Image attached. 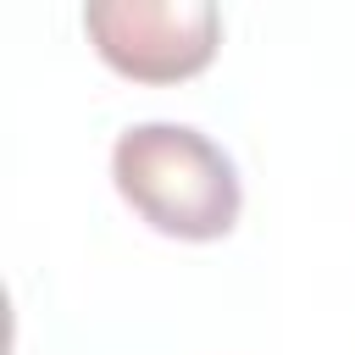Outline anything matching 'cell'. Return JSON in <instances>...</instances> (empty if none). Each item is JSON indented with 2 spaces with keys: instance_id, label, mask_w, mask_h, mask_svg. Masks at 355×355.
<instances>
[{
  "instance_id": "1",
  "label": "cell",
  "mask_w": 355,
  "mask_h": 355,
  "mask_svg": "<svg viewBox=\"0 0 355 355\" xmlns=\"http://www.w3.org/2000/svg\"><path fill=\"white\" fill-rule=\"evenodd\" d=\"M116 194L166 239L211 244L239 227L244 183L233 155L189 122H133L111 144Z\"/></svg>"
},
{
  "instance_id": "2",
  "label": "cell",
  "mask_w": 355,
  "mask_h": 355,
  "mask_svg": "<svg viewBox=\"0 0 355 355\" xmlns=\"http://www.w3.org/2000/svg\"><path fill=\"white\" fill-rule=\"evenodd\" d=\"M100 61L133 83H183L216 61L222 11L211 0H100L83 6Z\"/></svg>"
}]
</instances>
